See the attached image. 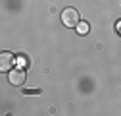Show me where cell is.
<instances>
[{
    "label": "cell",
    "mask_w": 121,
    "mask_h": 116,
    "mask_svg": "<svg viewBox=\"0 0 121 116\" xmlns=\"http://www.w3.org/2000/svg\"><path fill=\"white\" fill-rule=\"evenodd\" d=\"M62 23L65 25V27H77L79 23H81V18H79V12L75 10V8H65L64 12H62Z\"/></svg>",
    "instance_id": "1"
},
{
    "label": "cell",
    "mask_w": 121,
    "mask_h": 116,
    "mask_svg": "<svg viewBox=\"0 0 121 116\" xmlns=\"http://www.w3.org/2000/svg\"><path fill=\"white\" fill-rule=\"evenodd\" d=\"M8 77H10V83L12 85H21L27 76H25V70L23 68H12L8 72Z\"/></svg>",
    "instance_id": "2"
},
{
    "label": "cell",
    "mask_w": 121,
    "mask_h": 116,
    "mask_svg": "<svg viewBox=\"0 0 121 116\" xmlns=\"http://www.w3.org/2000/svg\"><path fill=\"white\" fill-rule=\"evenodd\" d=\"M16 58L12 56V52H2L0 54V72H10Z\"/></svg>",
    "instance_id": "3"
},
{
    "label": "cell",
    "mask_w": 121,
    "mask_h": 116,
    "mask_svg": "<svg viewBox=\"0 0 121 116\" xmlns=\"http://www.w3.org/2000/svg\"><path fill=\"white\" fill-rule=\"evenodd\" d=\"M88 29H90V27H88V23H85V21H81V23L77 25L79 35H86V33H88Z\"/></svg>",
    "instance_id": "4"
},
{
    "label": "cell",
    "mask_w": 121,
    "mask_h": 116,
    "mask_svg": "<svg viewBox=\"0 0 121 116\" xmlns=\"http://www.w3.org/2000/svg\"><path fill=\"white\" fill-rule=\"evenodd\" d=\"M115 31H117V33H119V35H121V19H119V21H117V23H115Z\"/></svg>",
    "instance_id": "5"
}]
</instances>
